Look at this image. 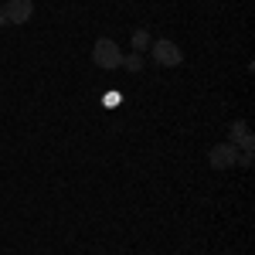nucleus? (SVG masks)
<instances>
[{
  "label": "nucleus",
  "mask_w": 255,
  "mask_h": 255,
  "mask_svg": "<svg viewBox=\"0 0 255 255\" xmlns=\"http://www.w3.org/2000/svg\"><path fill=\"white\" fill-rule=\"evenodd\" d=\"M150 51H153V61L163 65V68H177V65L184 61V51H180L170 38H157L153 44H150Z\"/></svg>",
  "instance_id": "f03ea898"
},
{
  "label": "nucleus",
  "mask_w": 255,
  "mask_h": 255,
  "mask_svg": "<svg viewBox=\"0 0 255 255\" xmlns=\"http://www.w3.org/2000/svg\"><path fill=\"white\" fill-rule=\"evenodd\" d=\"M3 24H7V14H3V7H0V27H3Z\"/></svg>",
  "instance_id": "6e6552de"
},
{
  "label": "nucleus",
  "mask_w": 255,
  "mask_h": 255,
  "mask_svg": "<svg viewBox=\"0 0 255 255\" xmlns=\"http://www.w3.org/2000/svg\"><path fill=\"white\" fill-rule=\"evenodd\" d=\"M3 14H7V24H27L34 14V0H7Z\"/></svg>",
  "instance_id": "39448f33"
},
{
  "label": "nucleus",
  "mask_w": 255,
  "mask_h": 255,
  "mask_svg": "<svg viewBox=\"0 0 255 255\" xmlns=\"http://www.w3.org/2000/svg\"><path fill=\"white\" fill-rule=\"evenodd\" d=\"M123 68H126V72H143V55H136V51L126 55V58H123Z\"/></svg>",
  "instance_id": "0eeeda50"
},
{
  "label": "nucleus",
  "mask_w": 255,
  "mask_h": 255,
  "mask_svg": "<svg viewBox=\"0 0 255 255\" xmlns=\"http://www.w3.org/2000/svg\"><path fill=\"white\" fill-rule=\"evenodd\" d=\"M235 160H238V146H232V143H218L208 150V167H215V170L235 167Z\"/></svg>",
  "instance_id": "7ed1b4c3"
},
{
  "label": "nucleus",
  "mask_w": 255,
  "mask_h": 255,
  "mask_svg": "<svg viewBox=\"0 0 255 255\" xmlns=\"http://www.w3.org/2000/svg\"><path fill=\"white\" fill-rule=\"evenodd\" d=\"M228 143L238 146L242 153H252L255 150V136L249 133V123H245V119H235V123L228 126Z\"/></svg>",
  "instance_id": "20e7f679"
},
{
  "label": "nucleus",
  "mask_w": 255,
  "mask_h": 255,
  "mask_svg": "<svg viewBox=\"0 0 255 255\" xmlns=\"http://www.w3.org/2000/svg\"><path fill=\"white\" fill-rule=\"evenodd\" d=\"M129 44H133V51H136V55H143V51H150L153 38H150L143 27H136V31H133V38H129Z\"/></svg>",
  "instance_id": "423d86ee"
},
{
  "label": "nucleus",
  "mask_w": 255,
  "mask_h": 255,
  "mask_svg": "<svg viewBox=\"0 0 255 255\" xmlns=\"http://www.w3.org/2000/svg\"><path fill=\"white\" fill-rule=\"evenodd\" d=\"M92 61L102 72H116V68H123V51H119V44L113 38H99L92 44Z\"/></svg>",
  "instance_id": "f257e3e1"
}]
</instances>
